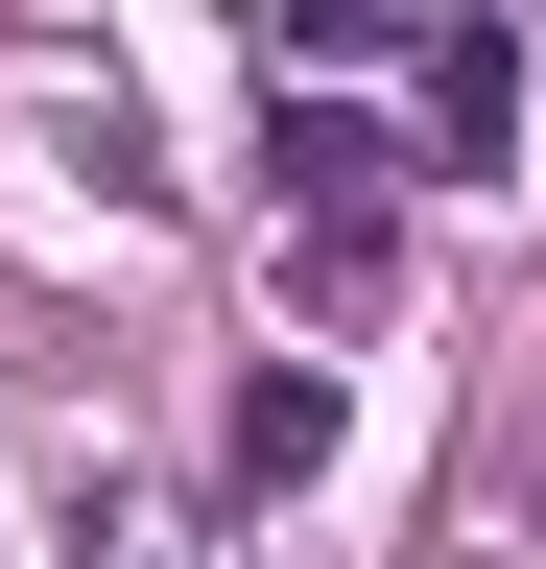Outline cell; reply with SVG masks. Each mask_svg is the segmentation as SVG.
Instances as JSON below:
<instances>
[{
    "mask_svg": "<svg viewBox=\"0 0 546 569\" xmlns=\"http://www.w3.org/2000/svg\"><path fill=\"white\" fill-rule=\"evenodd\" d=\"M309 475H332V380L261 356V380H238V498H309Z\"/></svg>",
    "mask_w": 546,
    "mask_h": 569,
    "instance_id": "cell-4",
    "label": "cell"
},
{
    "mask_svg": "<svg viewBox=\"0 0 546 569\" xmlns=\"http://www.w3.org/2000/svg\"><path fill=\"white\" fill-rule=\"evenodd\" d=\"M404 167H428V119H357V96H286V119H261V190H286V213H404Z\"/></svg>",
    "mask_w": 546,
    "mask_h": 569,
    "instance_id": "cell-1",
    "label": "cell"
},
{
    "mask_svg": "<svg viewBox=\"0 0 546 569\" xmlns=\"http://www.w3.org/2000/svg\"><path fill=\"white\" fill-rule=\"evenodd\" d=\"M380 284H404L380 213H286V332H380Z\"/></svg>",
    "mask_w": 546,
    "mask_h": 569,
    "instance_id": "cell-3",
    "label": "cell"
},
{
    "mask_svg": "<svg viewBox=\"0 0 546 569\" xmlns=\"http://www.w3.org/2000/svg\"><path fill=\"white\" fill-rule=\"evenodd\" d=\"M72 569H190V522H167L143 475H96V498H72Z\"/></svg>",
    "mask_w": 546,
    "mask_h": 569,
    "instance_id": "cell-5",
    "label": "cell"
},
{
    "mask_svg": "<svg viewBox=\"0 0 546 569\" xmlns=\"http://www.w3.org/2000/svg\"><path fill=\"white\" fill-rule=\"evenodd\" d=\"M523 142V24H428V167H499Z\"/></svg>",
    "mask_w": 546,
    "mask_h": 569,
    "instance_id": "cell-2",
    "label": "cell"
}]
</instances>
